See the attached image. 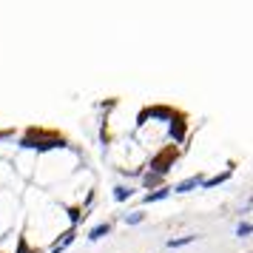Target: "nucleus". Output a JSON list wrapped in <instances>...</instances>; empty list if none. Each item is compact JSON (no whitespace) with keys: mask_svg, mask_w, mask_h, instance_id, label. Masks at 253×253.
Listing matches in <instances>:
<instances>
[{"mask_svg":"<svg viewBox=\"0 0 253 253\" xmlns=\"http://www.w3.org/2000/svg\"><path fill=\"white\" fill-rule=\"evenodd\" d=\"M20 145L23 148H37V151H51V148H66L69 139H66V134H60L57 128L29 126L23 139H20Z\"/></svg>","mask_w":253,"mask_h":253,"instance_id":"f257e3e1","label":"nucleus"},{"mask_svg":"<svg viewBox=\"0 0 253 253\" xmlns=\"http://www.w3.org/2000/svg\"><path fill=\"white\" fill-rule=\"evenodd\" d=\"M179 160V145L176 142H171V145H162L154 157H151L148 162V171L160 173V176H168V171L173 168V162Z\"/></svg>","mask_w":253,"mask_h":253,"instance_id":"f03ea898","label":"nucleus"},{"mask_svg":"<svg viewBox=\"0 0 253 253\" xmlns=\"http://www.w3.org/2000/svg\"><path fill=\"white\" fill-rule=\"evenodd\" d=\"M185 134H188V114L173 108V114H171V137H173V142H182Z\"/></svg>","mask_w":253,"mask_h":253,"instance_id":"7ed1b4c3","label":"nucleus"},{"mask_svg":"<svg viewBox=\"0 0 253 253\" xmlns=\"http://www.w3.org/2000/svg\"><path fill=\"white\" fill-rule=\"evenodd\" d=\"M77 233H80V230H77V225H69V228H66V230L57 236V239L51 242V248H48L46 253H63V251L71 245V242L77 239Z\"/></svg>","mask_w":253,"mask_h":253,"instance_id":"20e7f679","label":"nucleus"},{"mask_svg":"<svg viewBox=\"0 0 253 253\" xmlns=\"http://www.w3.org/2000/svg\"><path fill=\"white\" fill-rule=\"evenodd\" d=\"M202 179H205L202 173H194V176H188V179H182L179 185H173L171 191H173V194H188V191H194V188H199V185H202Z\"/></svg>","mask_w":253,"mask_h":253,"instance_id":"39448f33","label":"nucleus"},{"mask_svg":"<svg viewBox=\"0 0 253 253\" xmlns=\"http://www.w3.org/2000/svg\"><path fill=\"white\" fill-rule=\"evenodd\" d=\"M168 196H171V188H168V185H162V188H157V191H148V194L142 196V202L151 205V202H162V199H168Z\"/></svg>","mask_w":253,"mask_h":253,"instance_id":"423d86ee","label":"nucleus"},{"mask_svg":"<svg viewBox=\"0 0 253 253\" xmlns=\"http://www.w3.org/2000/svg\"><path fill=\"white\" fill-rule=\"evenodd\" d=\"M142 185H145L148 191H157V188L165 185V176H160V173H154V171H145L142 173Z\"/></svg>","mask_w":253,"mask_h":253,"instance_id":"0eeeda50","label":"nucleus"},{"mask_svg":"<svg viewBox=\"0 0 253 253\" xmlns=\"http://www.w3.org/2000/svg\"><path fill=\"white\" fill-rule=\"evenodd\" d=\"M111 233V222H100V225H94L91 230H88V242H100L103 236H108Z\"/></svg>","mask_w":253,"mask_h":253,"instance_id":"6e6552de","label":"nucleus"},{"mask_svg":"<svg viewBox=\"0 0 253 253\" xmlns=\"http://www.w3.org/2000/svg\"><path fill=\"white\" fill-rule=\"evenodd\" d=\"M230 173H233V168H228V171H222V173H216V176H211V179H202V185L199 188H216V185H222V182H228L230 179Z\"/></svg>","mask_w":253,"mask_h":253,"instance_id":"1a4fd4ad","label":"nucleus"},{"mask_svg":"<svg viewBox=\"0 0 253 253\" xmlns=\"http://www.w3.org/2000/svg\"><path fill=\"white\" fill-rule=\"evenodd\" d=\"M191 242H196L194 233H188V236H179V239H168V242H165V248H168V251H176V248H185V245H191Z\"/></svg>","mask_w":253,"mask_h":253,"instance_id":"9d476101","label":"nucleus"},{"mask_svg":"<svg viewBox=\"0 0 253 253\" xmlns=\"http://www.w3.org/2000/svg\"><path fill=\"white\" fill-rule=\"evenodd\" d=\"M134 196V188L131 185H117L114 188V199L117 202H126V199H131Z\"/></svg>","mask_w":253,"mask_h":253,"instance_id":"9b49d317","label":"nucleus"},{"mask_svg":"<svg viewBox=\"0 0 253 253\" xmlns=\"http://www.w3.org/2000/svg\"><path fill=\"white\" fill-rule=\"evenodd\" d=\"M126 222H128V225H139V222H145V211H134V213H126Z\"/></svg>","mask_w":253,"mask_h":253,"instance_id":"f8f14e48","label":"nucleus"},{"mask_svg":"<svg viewBox=\"0 0 253 253\" xmlns=\"http://www.w3.org/2000/svg\"><path fill=\"white\" fill-rule=\"evenodd\" d=\"M14 253H32V248H29V239H26V233H20L17 236V251Z\"/></svg>","mask_w":253,"mask_h":253,"instance_id":"ddd939ff","label":"nucleus"},{"mask_svg":"<svg viewBox=\"0 0 253 253\" xmlns=\"http://www.w3.org/2000/svg\"><path fill=\"white\" fill-rule=\"evenodd\" d=\"M236 236H239V239H248V236H251V222H239V228H236Z\"/></svg>","mask_w":253,"mask_h":253,"instance_id":"4468645a","label":"nucleus"},{"mask_svg":"<svg viewBox=\"0 0 253 253\" xmlns=\"http://www.w3.org/2000/svg\"><path fill=\"white\" fill-rule=\"evenodd\" d=\"M9 137H14V128H3L0 131V139H9Z\"/></svg>","mask_w":253,"mask_h":253,"instance_id":"2eb2a0df","label":"nucleus"},{"mask_svg":"<svg viewBox=\"0 0 253 253\" xmlns=\"http://www.w3.org/2000/svg\"><path fill=\"white\" fill-rule=\"evenodd\" d=\"M32 253H46V251H43V248H32Z\"/></svg>","mask_w":253,"mask_h":253,"instance_id":"dca6fc26","label":"nucleus"}]
</instances>
